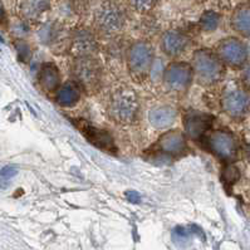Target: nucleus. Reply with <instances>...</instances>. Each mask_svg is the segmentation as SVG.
I'll use <instances>...</instances> for the list:
<instances>
[{"mask_svg": "<svg viewBox=\"0 0 250 250\" xmlns=\"http://www.w3.org/2000/svg\"><path fill=\"white\" fill-rule=\"evenodd\" d=\"M192 71L196 74L199 82L205 85H211L223 80L225 65L215 52L200 49L192 58Z\"/></svg>", "mask_w": 250, "mask_h": 250, "instance_id": "nucleus-1", "label": "nucleus"}, {"mask_svg": "<svg viewBox=\"0 0 250 250\" xmlns=\"http://www.w3.org/2000/svg\"><path fill=\"white\" fill-rule=\"evenodd\" d=\"M221 108L234 120H241L249 113L250 94L249 89L243 83L235 81L228 83L221 93Z\"/></svg>", "mask_w": 250, "mask_h": 250, "instance_id": "nucleus-2", "label": "nucleus"}, {"mask_svg": "<svg viewBox=\"0 0 250 250\" xmlns=\"http://www.w3.org/2000/svg\"><path fill=\"white\" fill-rule=\"evenodd\" d=\"M109 112L113 120L120 124L133 122L139 112V100L135 91L128 87H122L113 92L109 102Z\"/></svg>", "mask_w": 250, "mask_h": 250, "instance_id": "nucleus-3", "label": "nucleus"}, {"mask_svg": "<svg viewBox=\"0 0 250 250\" xmlns=\"http://www.w3.org/2000/svg\"><path fill=\"white\" fill-rule=\"evenodd\" d=\"M125 12L122 6L113 0H107L101 4L94 13V23L101 32L116 34L125 25Z\"/></svg>", "mask_w": 250, "mask_h": 250, "instance_id": "nucleus-4", "label": "nucleus"}, {"mask_svg": "<svg viewBox=\"0 0 250 250\" xmlns=\"http://www.w3.org/2000/svg\"><path fill=\"white\" fill-rule=\"evenodd\" d=\"M208 148L220 160L231 162L238 157V140L231 132L228 131H214L206 137Z\"/></svg>", "mask_w": 250, "mask_h": 250, "instance_id": "nucleus-5", "label": "nucleus"}, {"mask_svg": "<svg viewBox=\"0 0 250 250\" xmlns=\"http://www.w3.org/2000/svg\"><path fill=\"white\" fill-rule=\"evenodd\" d=\"M215 53L218 54L224 65H229L231 68H243L249 59L245 43L234 37L220 41Z\"/></svg>", "mask_w": 250, "mask_h": 250, "instance_id": "nucleus-6", "label": "nucleus"}, {"mask_svg": "<svg viewBox=\"0 0 250 250\" xmlns=\"http://www.w3.org/2000/svg\"><path fill=\"white\" fill-rule=\"evenodd\" d=\"M153 62V49L146 42H137L128 52V67L136 80H142L150 72Z\"/></svg>", "mask_w": 250, "mask_h": 250, "instance_id": "nucleus-7", "label": "nucleus"}, {"mask_svg": "<svg viewBox=\"0 0 250 250\" xmlns=\"http://www.w3.org/2000/svg\"><path fill=\"white\" fill-rule=\"evenodd\" d=\"M73 73L85 91H94L101 82V69L98 63L91 57H81L76 61Z\"/></svg>", "mask_w": 250, "mask_h": 250, "instance_id": "nucleus-8", "label": "nucleus"}, {"mask_svg": "<svg viewBox=\"0 0 250 250\" xmlns=\"http://www.w3.org/2000/svg\"><path fill=\"white\" fill-rule=\"evenodd\" d=\"M165 82L168 88L176 92H184L192 82L194 71L188 63H172L165 71Z\"/></svg>", "mask_w": 250, "mask_h": 250, "instance_id": "nucleus-9", "label": "nucleus"}, {"mask_svg": "<svg viewBox=\"0 0 250 250\" xmlns=\"http://www.w3.org/2000/svg\"><path fill=\"white\" fill-rule=\"evenodd\" d=\"M76 126L80 128L82 135L96 147L107 152H116V146L112 136L107 131L100 130L88 125L85 121H76Z\"/></svg>", "mask_w": 250, "mask_h": 250, "instance_id": "nucleus-10", "label": "nucleus"}, {"mask_svg": "<svg viewBox=\"0 0 250 250\" xmlns=\"http://www.w3.org/2000/svg\"><path fill=\"white\" fill-rule=\"evenodd\" d=\"M97 48L94 36L87 29H78L72 37V52L81 57H91Z\"/></svg>", "mask_w": 250, "mask_h": 250, "instance_id": "nucleus-11", "label": "nucleus"}, {"mask_svg": "<svg viewBox=\"0 0 250 250\" xmlns=\"http://www.w3.org/2000/svg\"><path fill=\"white\" fill-rule=\"evenodd\" d=\"M211 125V117L200 112H192L186 117L185 128L188 135L194 140L201 139Z\"/></svg>", "mask_w": 250, "mask_h": 250, "instance_id": "nucleus-12", "label": "nucleus"}, {"mask_svg": "<svg viewBox=\"0 0 250 250\" xmlns=\"http://www.w3.org/2000/svg\"><path fill=\"white\" fill-rule=\"evenodd\" d=\"M230 25L240 37L250 38V4L236 6L230 18Z\"/></svg>", "mask_w": 250, "mask_h": 250, "instance_id": "nucleus-13", "label": "nucleus"}, {"mask_svg": "<svg viewBox=\"0 0 250 250\" xmlns=\"http://www.w3.org/2000/svg\"><path fill=\"white\" fill-rule=\"evenodd\" d=\"M188 39L183 33L176 32V30L166 32L161 39L162 49L170 57H176L183 53L185 48L188 47Z\"/></svg>", "mask_w": 250, "mask_h": 250, "instance_id": "nucleus-14", "label": "nucleus"}, {"mask_svg": "<svg viewBox=\"0 0 250 250\" xmlns=\"http://www.w3.org/2000/svg\"><path fill=\"white\" fill-rule=\"evenodd\" d=\"M159 146L162 151L168 155H177L186 150V139L180 131H170L161 136Z\"/></svg>", "mask_w": 250, "mask_h": 250, "instance_id": "nucleus-15", "label": "nucleus"}, {"mask_svg": "<svg viewBox=\"0 0 250 250\" xmlns=\"http://www.w3.org/2000/svg\"><path fill=\"white\" fill-rule=\"evenodd\" d=\"M176 109L168 106H162L151 109L148 120H150V124L155 128L162 130V128H167V127L174 124L175 120H176Z\"/></svg>", "mask_w": 250, "mask_h": 250, "instance_id": "nucleus-16", "label": "nucleus"}, {"mask_svg": "<svg viewBox=\"0 0 250 250\" xmlns=\"http://www.w3.org/2000/svg\"><path fill=\"white\" fill-rule=\"evenodd\" d=\"M59 72L58 68L53 63H47L42 67L39 72V83L42 88L47 92H53L59 85Z\"/></svg>", "mask_w": 250, "mask_h": 250, "instance_id": "nucleus-17", "label": "nucleus"}, {"mask_svg": "<svg viewBox=\"0 0 250 250\" xmlns=\"http://www.w3.org/2000/svg\"><path fill=\"white\" fill-rule=\"evenodd\" d=\"M80 87L76 83L67 82L57 91V102L63 107H71L80 100Z\"/></svg>", "mask_w": 250, "mask_h": 250, "instance_id": "nucleus-18", "label": "nucleus"}, {"mask_svg": "<svg viewBox=\"0 0 250 250\" xmlns=\"http://www.w3.org/2000/svg\"><path fill=\"white\" fill-rule=\"evenodd\" d=\"M49 0H24L21 10L27 18L36 19L49 9Z\"/></svg>", "mask_w": 250, "mask_h": 250, "instance_id": "nucleus-19", "label": "nucleus"}, {"mask_svg": "<svg viewBox=\"0 0 250 250\" xmlns=\"http://www.w3.org/2000/svg\"><path fill=\"white\" fill-rule=\"evenodd\" d=\"M220 21L221 17L219 13L214 12V10H206L201 14L199 24H200V28L204 32L211 33L218 29L219 25H220Z\"/></svg>", "mask_w": 250, "mask_h": 250, "instance_id": "nucleus-20", "label": "nucleus"}, {"mask_svg": "<svg viewBox=\"0 0 250 250\" xmlns=\"http://www.w3.org/2000/svg\"><path fill=\"white\" fill-rule=\"evenodd\" d=\"M59 36V28L56 23L44 24L42 29L39 30V38L45 44H50L57 41Z\"/></svg>", "mask_w": 250, "mask_h": 250, "instance_id": "nucleus-21", "label": "nucleus"}, {"mask_svg": "<svg viewBox=\"0 0 250 250\" xmlns=\"http://www.w3.org/2000/svg\"><path fill=\"white\" fill-rule=\"evenodd\" d=\"M155 3H156V0H130L131 6L139 13L150 12Z\"/></svg>", "mask_w": 250, "mask_h": 250, "instance_id": "nucleus-22", "label": "nucleus"}, {"mask_svg": "<svg viewBox=\"0 0 250 250\" xmlns=\"http://www.w3.org/2000/svg\"><path fill=\"white\" fill-rule=\"evenodd\" d=\"M148 73H150V76H151V78H152L153 82H157V81L161 78L162 74H165V71H164V63H162L161 59L153 61Z\"/></svg>", "mask_w": 250, "mask_h": 250, "instance_id": "nucleus-23", "label": "nucleus"}, {"mask_svg": "<svg viewBox=\"0 0 250 250\" xmlns=\"http://www.w3.org/2000/svg\"><path fill=\"white\" fill-rule=\"evenodd\" d=\"M15 48H17V52H18V58L21 59V62H27L30 58V49L28 47L27 43H24L23 41H19L17 44H15Z\"/></svg>", "mask_w": 250, "mask_h": 250, "instance_id": "nucleus-24", "label": "nucleus"}, {"mask_svg": "<svg viewBox=\"0 0 250 250\" xmlns=\"http://www.w3.org/2000/svg\"><path fill=\"white\" fill-rule=\"evenodd\" d=\"M191 234V231L188 229V228H184V227H177L176 229L174 230V238H177V241H181V240H186L188 238V235Z\"/></svg>", "mask_w": 250, "mask_h": 250, "instance_id": "nucleus-25", "label": "nucleus"}, {"mask_svg": "<svg viewBox=\"0 0 250 250\" xmlns=\"http://www.w3.org/2000/svg\"><path fill=\"white\" fill-rule=\"evenodd\" d=\"M241 83H243L248 89H250V62H248L247 64L243 67V71H241Z\"/></svg>", "mask_w": 250, "mask_h": 250, "instance_id": "nucleus-26", "label": "nucleus"}, {"mask_svg": "<svg viewBox=\"0 0 250 250\" xmlns=\"http://www.w3.org/2000/svg\"><path fill=\"white\" fill-rule=\"evenodd\" d=\"M15 175H17V168L13 167V166H6V167L0 171V177H3L4 180L12 179Z\"/></svg>", "mask_w": 250, "mask_h": 250, "instance_id": "nucleus-27", "label": "nucleus"}, {"mask_svg": "<svg viewBox=\"0 0 250 250\" xmlns=\"http://www.w3.org/2000/svg\"><path fill=\"white\" fill-rule=\"evenodd\" d=\"M126 197H127V200L130 201V203L132 204H137L141 201V196H140L139 194L136 191H127L126 192Z\"/></svg>", "mask_w": 250, "mask_h": 250, "instance_id": "nucleus-28", "label": "nucleus"}, {"mask_svg": "<svg viewBox=\"0 0 250 250\" xmlns=\"http://www.w3.org/2000/svg\"><path fill=\"white\" fill-rule=\"evenodd\" d=\"M4 19V8H3V4L0 1V21Z\"/></svg>", "mask_w": 250, "mask_h": 250, "instance_id": "nucleus-29", "label": "nucleus"}, {"mask_svg": "<svg viewBox=\"0 0 250 250\" xmlns=\"http://www.w3.org/2000/svg\"><path fill=\"white\" fill-rule=\"evenodd\" d=\"M245 47H247V53H248V58H250V38H249V42H248L247 44H245Z\"/></svg>", "mask_w": 250, "mask_h": 250, "instance_id": "nucleus-30", "label": "nucleus"}, {"mask_svg": "<svg viewBox=\"0 0 250 250\" xmlns=\"http://www.w3.org/2000/svg\"><path fill=\"white\" fill-rule=\"evenodd\" d=\"M247 153H248V156L250 157V145L248 146V148H247Z\"/></svg>", "mask_w": 250, "mask_h": 250, "instance_id": "nucleus-31", "label": "nucleus"}, {"mask_svg": "<svg viewBox=\"0 0 250 250\" xmlns=\"http://www.w3.org/2000/svg\"><path fill=\"white\" fill-rule=\"evenodd\" d=\"M249 116H250V107H249Z\"/></svg>", "mask_w": 250, "mask_h": 250, "instance_id": "nucleus-32", "label": "nucleus"}]
</instances>
